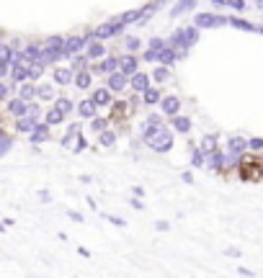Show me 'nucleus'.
<instances>
[{
	"label": "nucleus",
	"instance_id": "obj_51",
	"mask_svg": "<svg viewBox=\"0 0 263 278\" xmlns=\"http://www.w3.org/2000/svg\"><path fill=\"white\" fill-rule=\"evenodd\" d=\"M8 93H10V88L3 83V80H0V101H5V98H8Z\"/></svg>",
	"mask_w": 263,
	"mask_h": 278
},
{
	"label": "nucleus",
	"instance_id": "obj_16",
	"mask_svg": "<svg viewBox=\"0 0 263 278\" xmlns=\"http://www.w3.org/2000/svg\"><path fill=\"white\" fill-rule=\"evenodd\" d=\"M106 49H104V44H101L98 39H90L88 41V60H98V57H104Z\"/></svg>",
	"mask_w": 263,
	"mask_h": 278
},
{
	"label": "nucleus",
	"instance_id": "obj_56",
	"mask_svg": "<svg viewBox=\"0 0 263 278\" xmlns=\"http://www.w3.org/2000/svg\"><path fill=\"white\" fill-rule=\"evenodd\" d=\"M132 193H134V196H140V199H142V196H145V191L140 188V185H134V188H132Z\"/></svg>",
	"mask_w": 263,
	"mask_h": 278
},
{
	"label": "nucleus",
	"instance_id": "obj_54",
	"mask_svg": "<svg viewBox=\"0 0 263 278\" xmlns=\"http://www.w3.org/2000/svg\"><path fill=\"white\" fill-rule=\"evenodd\" d=\"M39 201H44V204H49V201H52V196H49L47 191H39Z\"/></svg>",
	"mask_w": 263,
	"mask_h": 278
},
{
	"label": "nucleus",
	"instance_id": "obj_11",
	"mask_svg": "<svg viewBox=\"0 0 263 278\" xmlns=\"http://www.w3.org/2000/svg\"><path fill=\"white\" fill-rule=\"evenodd\" d=\"M176 60H178V49H176V46H168V44H165L163 49L157 52V62H160V65H173Z\"/></svg>",
	"mask_w": 263,
	"mask_h": 278
},
{
	"label": "nucleus",
	"instance_id": "obj_7",
	"mask_svg": "<svg viewBox=\"0 0 263 278\" xmlns=\"http://www.w3.org/2000/svg\"><path fill=\"white\" fill-rule=\"evenodd\" d=\"M129 83V75L121 72V70H113V72H109V90L111 93H121L124 88H127Z\"/></svg>",
	"mask_w": 263,
	"mask_h": 278
},
{
	"label": "nucleus",
	"instance_id": "obj_45",
	"mask_svg": "<svg viewBox=\"0 0 263 278\" xmlns=\"http://www.w3.org/2000/svg\"><path fill=\"white\" fill-rule=\"evenodd\" d=\"M157 52L160 49H147L145 52V62H157Z\"/></svg>",
	"mask_w": 263,
	"mask_h": 278
},
{
	"label": "nucleus",
	"instance_id": "obj_25",
	"mask_svg": "<svg viewBox=\"0 0 263 278\" xmlns=\"http://www.w3.org/2000/svg\"><path fill=\"white\" fill-rule=\"evenodd\" d=\"M142 101L147 103V106H155V103H160V90H157V88L142 90Z\"/></svg>",
	"mask_w": 263,
	"mask_h": 278
},
{
	"label": "nucleus",
	"instance_id": "obj_34",
	"mask_svg": "<svg viewBox=\"0 0 263 278\" xmlns=\"http://www.w3.org/2000/svg\"><path fill=\"white\" fill-rule=\"evenodd\" d=\"M37 98H41V101H52V98H54L52 85H37Z\"/></svg>",
	"mask_w": 263,
	"mask_h": 278
},
{
	"label": "nucleus",
	"instance_id": "obj_21",
	"mask_svg": "<svg viewBox=\"0 0 263 278\" xmlns=\"http://www.w3.org/2000/svg\"><path fill=\"white\" fill-rule=\"evenodd\" d=\"M90 98L96 101V106H109V103H111V90L109 88H98Z\"/></svg>",
	"mask_w": 263,
	"mask_h": 278
},
{
	"label": "nucleus",
	"instance_id": "obj_31",
	"mask_svg": "<svg viewBox=\"0 0 263 278\" xmlns=\"http://www.w3.org/2000/svg\"><path fill=\"white\" fill-rule=\"evenodd\" d=\"M152 80H157V83H165V80H170V70H168V65H160L155 72H152Z\"/></svg>",
	"mask_w": 263,
	"mask_h": 278
},
{
	"label": "nucleus",
	"instance_id": "obj_6",
	"mask_svg": "<svg viewBox=\"0 0 263 278\" xmlns=\"http://www.w3.org/2000/svg\"><path fill=\"white\" fill-rule=\"evenodd\" d=\"M121 23H119V18H113V21H106V23H101V26L93 31V39H111V36H116V34H121Z\"/></svg>",
	"mask_w": 263,
	"mask_h": 278
},
{
	"label": "nucleus",
	"instance_id": "obj_10",
	"mask_svg": "<svg viewBox=\"0 0 263 278\" xmlns=\"http://www.w3.org/2000/svg\"><path fill=\"white\" fill-rule=\"evenodd\" d=\"M160 108H163V113H168V116H176L181 111V101L176 96H165V98H160Z\"/></svg>",
	"mask_w": 263,
	"mask_h": 278
},
{
	"label": "nucleus",
	"instance_id": "obj_52",
	"mask_svg": "<svg viewBox=\"0 0 263 278\" xmlns=\"http://www.w3.org/2000/svg\"><path fill=\"white\" fill-rule=\"evenodd\" d=\"M129 206H132V208H137V211H142V206H145V204L140 201V196H134V199L129 201Z\"/></svg>",
	"mask_w": 263,
	"mask_h": 278
},
{
	"label": "nucleus",
	"instance_id": "obj_12",
	"mask_svg": "<svg viewBox=\"0 0 263 278\" xmlns=\"http://www.w3.org/2000/svg\"><path fill=\"white\" fill-rule=\"evenodd\" d=\"M129 85H132L137 93H142V90L150 88V77H147L145 72H134V75H129Z\"/></svg>",
	"mask_w": 263,
	"mask_h": 278
},
{
	"label": "nucleus",
	"instance_id": "obj_15",
	"mask_svg": "<svg viewBox=\"0 0 263 278\" xmlns=\"http://www.w3.org/2000/svg\"><path fill=\"white\" fill-rule=\"evenodd\" d=\"M26 106H29V101H24V98H13V101H8V111L13 113V116H24L26 113Z\"/></svg>",
	"mask_w": 263,
	"mask_h": 278
},
{
	"label": "nucleus",
	"instance_id": "obj_40",
	"mask_svg": "<svg viewBox=\"0 0 263 278\" xmlns=\"http://www.w3.org/2000/svg\"><path fill=\"white\" fill-rule=\"evenodd\" d=\"M24 116H31V119H41V106H39V103H29V106H26V113Z\"/></svg>",
	"mask_w": 263,
	"mask_h": 278
},
{
	"label": "nucleus",
	"instance_id": "obj_36",
	"mask_svg": "<svg viewBox=\"0 0 263 278\" xmlns=\"http://www.w3.org/2000/svg\"><path fill=\"white\" fill-rule=\"evenodd\" d=\"M21 98H24V101H31V98H37V85H24V83H21Z\"/></svg>",
	"mask_w": 263,
	"mask_h": 278
},
{
	"label": "nucleus",
	"instance_id": "obj_49",
	"mask_svg": "<svg viewBox=\"0 0 263 278\" xmlns=\"http://www.w3.org/2000/svg\"><path fill=\"white\" fill-rule=\"evenodd\" d=\"M227 5H232L235 10H245V0H227Z\"/></svg>",
	"mask_w": 263,
	"mask_h": 278
},
{
	"label": "nucleus",
	"instance_id": "obj_8",
	"mask_svg": "<svg viewBox=\"0 0 263 278\" xmlns=\"http://www.w3.org/2000/svg\"><path fill=\"white\" fill-rule=\"evenodd\" d=\"M245 149H248V139H243V137H232L230 142H227V152H230L235 160L243 157Z\"/></svg>",
	"mask_w": 263,
	"mask_h": 278
},
{
	"label": "nucleus",
	"instance_id": "obj_18",
	"mask_svg": "<svg viewBox=\"0 0 263 278\" xmlns=\"http://www.w3.org/2000/svg\"><path fill=\"white\" fill-rule=\"evenodd\" d=\"M160 5H163L160 0H152V3H147L145 8H140V21H137V23H147V21H150V16L155 13Z\"/></svg>",
	"mask_w": 263,
	"mask_h": 278
},
{
	"label": "nucleus",
	"instance_id": "obj_50",
	"mask_svg": "<svg viewBox=\"0 0 263 278\" xmlns=\"http://www.w3.org/2000/svg\"><path fill=\"white\" fill-rule=\"evenodd\" d=\"M85 147H88V144H85V139H83V137L77 134V144H73V149H75V152H83Z\"/></svg>",
	"mask_w": 263,
	"mask_h": 278
},
{
	"label": "nucleus",
	"instance_id": "obj_20",
	"mask_svg": "<svg viewBox=\"0 0 263 278\" xmlns=\"http://www.w3.org/2000/svg\"><path fill=\"white\" fill-rule=\"evenodd\" d=\"M193 5H196V0H178V3H176L173 8H170V16H173V18H178L181 13H186V10H191Z\"/></svg>",
	"mask_w": 263,
	"mask_h": 278
},
{
	"label": "nucleus",
	"instance_id": "obj_46",
	"mask_svg": "<svg viewBox=\"0 0 263 278\" xmlns=\"http://www.w3.org/2000/svg\"><path fill=\"white\" fill-rule=\"evenodd\" d=\"M163 46H165V41L160 39V36H152L150 39V49H163Z\"/></svg>",
	"mask_w": 263,
	"mask_h": 278
},
{
	"label": "nucleus",
	"instance_id": "obj_53",
	"mask_svg": "<svg viewBox=\"0 0 263 278\" xmlns=\"http://www.w3.org/2000/svg\"><path fill=\"white\" fill-rule=\"evenodd\" d=\"M155 229H157V232H168L170 224H168V222H155Z\"/></svg>",
	"mask_w": 263,
	"mask_h": 278
},
{
	"label": "nucleus",
	"instance_id": "obj_58",
	"mask_svg": "<svg viewBox=\"0 0 263 278\" xmlns=\"http://www.w3.org/2000/svg\"><path fill=\"white\" fill-rule=\"evenodd\" d=\"M184 183H193V175H191V173H184Z\"/></svg>",
	"mask_w": 263,
	"mask_h": 278
},
{
	"label": "nucleus",
	"instance_id": "obj_37",
	"mask_svg": "<svg viewBox=\"0 0 263 278\" xmlns=\"http://www.w3.org/2000/svg\"><path fill=\"white\" fill-rule=\"evenodd\" d=\"M10 147H13V139H10L8 134H3L0 137V157H5L10 152Z\"/></svg>",
	"mask_w": 263,
	"mask_h": 278
},
{
	"label": "nucleus",
	"instance_id": "obj_57",
	"mask_svg": "<svg viewBox=\"0 0 263 278\" xmlns=\"http://www.w3.org/2000/svg\"><path fill=\"white\" fill-rule=\"evenodd\" d=\"M237 273H240V276H253V271H248V268H243V265H240V268H237Z\"/></svg>",
	"mask_w": 263,
	"mask_h": 278
},
{
	"label": "nucleus",
	"instance_id": "obj_59",
	"mask_svg": "<svg viewBox=\"0 0 263 278\" xmlns=\"http://www.w3.org/2000/svg\"><path fill=\"white\" fill-rule=\"evenodd\" d=\"M212 3H217V5H225V3H227V0H212Z\"/></svg>",
	"mask_w": 263,
	"mask_h": 278
},
{
	"label": "nucleus",
	"instance_id": "obj_5",
	"mask_svg": "<svg viewBox=\"0 0 263 278\" xmlns=\"http://www.w3.org/2000/svg\"><path fill=\"white\" fill-rule=\"evenodd\" d=\"M225 23H230V18L217 16V13H196V18H193V26L196 29H220Z\"/></svg>",
	"mask_w": 263,
	"mask_h": 278
},
{
	"label": "nucleus",
	"instance_id": "obj_47",
	"mask_svg": "<svg viewBox=\"0 0 263 278\" xmlns=\"http://www.w3.org/2000/svg\"><path fill=\"white\" fill-rule=\"evenodd\" d=\"M106 219H109L111 224H116V227H127V222H124L121 216H111V214H106Z\"/></svg>",
	"mask_w": 263,
	"mask_h": 278
},
{
	"label": "nucleus",
	"instance_id": "obj_22",
	"mask_svg": "<svg viewBox=\"0 0 263 278\" xmlns=\"http://www.w3.org/2000/svg\"><path fill=\"white\" fill-rule=\"evenodd\" d=\"M173 129L178 132V134H188L191 132V121L186 119V116H173Z\"/></svg>",
	"mask_w": 263,
	"mask_h": 278
},
{
	"label": "nucleus",
	"instance_id": "obj_29",
	"mask_svg": "<svg viewBox=\"0 0 263 278\" xmlns=\"http://www.w3.org/2000/svg\"><path fill=\"white\" fill-rule=\"evenodd\" d=\"M75 134H80V124H70V129H67V134L62 137V147H73V139Z\"/></svg>",
	"mask_w": 263,
	"mask_h": 278
},
{
	"label": "nucleus",
	"instance_id": "obj_33",
	"mask_svg": "<svg viewBox=\"0 0 263 278\" xmlns=\"http://www.w3.org/2000/svg\"><path fill=\"white\" fill-rule=\"evenodd\" d=\"M0 62H10V65H13V46H10V44H0Z\"/></svg>",
	"mask_w": 263,
	"mask_h": 278
},
{
	"label": "nucleus",
	"instance_id": "obj_24",
	"mask_svg": "<svg viewBox=\"0 0 263 278\" xmlns=\"http://www.w3.org/2000/svg\"><path fill=\"white\" fill-rule=\"evenodd\" d=\"M199 149H201L204 155H212V152H217V137H214V134H207V137L201 139V147H199Z\"/></svg>",
	"mask_w": 263,
	"mask_h": 278
},
{
	"label": "nucleus",
	"instance_id": "obj_17",
	"mask_svg": "<svg viewBox=\"0 0 263 278\" xmlns=\"http://www.w3.org/2000/svg\"><path fill=\"white\" fill-rule=\"evenodd\" d=\"M119 70H121V72H127V75H134L137 72V57H132V54L121 57V60H119Z\"/></svg>",
	"mask_w": 263,
	"mask_h": 278
},
{
	"label": "nucleus",
	"instance_id": "obj_30",
	"mask_svg": "<svg viewBox=\"0 0 263 278\" xmlns=\"http://www.w3.org/2000/svg\"><path fill=\"white\" fill-rule=\"evenodd\" d=\"M75 85H77L80 90H85V88H90V72H85V70H77Z\"/></svg>",
	"mask_w": 263,
	"mask_h": 278
},
{
	"label": "nucleus",
	"instance_id": "obj_13",
	"mask_svg": "<svg viewBox=\"0 0 263 278\" xmlns=\"http://www.w3.org/2000/svg\"><path fill=\"white\" fill-rule=\"evenodd\" d=\"M73 67H57L54 70V83L57 85H70L73 83Z\"/></svg>",
	"mask_w": 263,
	"mask_h": 278
},
{
	"label": "nucleus",
	"instance_id": "obj_32",
	"mask_svg": "<svg viewBox=\"0 0 263 278\" xmlns=\"http://www.w3.org/2000/svg\"><path fill=\"white\" fill-rule=\"evenodd\" d=\"M98 142H101V147H113V142H116V134L109 132V129H104V132H101V137H98Z\"/></svg>",
	"mask_w": 263,
	"mask_h": 278
},
{
	"label": "nucleus",
	"instance_id": "obj_60",
	"mask_svg": "<svg viewBox=\"0 0 263 278\" xmlns=\"http://www.w3.org/2000/svg\"><path fill=\"white\" fill-rule=\"evenodd\" d=\"M253 3H256V5H263V0H253Z\"/></svg>",
	"mask_w": 263,
	"mask_h": 278
},
{
	"label": "nucleus",
	"instance_id": "obj_9",
	"mask_svg": "<svg viewBox=\"0 0 263 278\" xmlns=\"http://www.w3.org/2000/svg\"><path fill=\"white\" fill-rule=\"evenodd\" d=\"M31 142L34 144H41V142H47V139H49V124L47 121H39L37 126H34V129H31Z\"/></svg>",
	"mask_w": 263,
	"mask_h": 278
},
{
	"label": "nucleus",
	"instance_id": "obj_3",
	"mask_svg": "<svg viewBox=\"0 0 263 278\" xmlns=\"http://www.w3.org/2000/svg\"><path fill=\"white\" fill-rule=\"evenodd\" d=\"M196 41H199V29L196 26L178 29V31H173V36H170V46H176V49H191Z\"/></svg>",
	"mask_w": 263,
	"mask_h": 278
},
{
	"label": "nucleus",
	"instance_id": "obj_28",
	"mask_svg": "<svg viewBox=\"0 0 263 278\" xmlns=\"http://www.w3.org/2000/svg\"><path fill=\"white\" fill-rule=\"evenodd\" d=\"M201 165H207V155L199 147H193L191 149V168H201Z\"/></svg>",
	"mask_w": 263,
	"mask_h": 278
},
{
	"label": "nucleus",
	"instance_id": "obj_27",
	"mask_svg": "<svg viewBox=\"0 0 263 278\" xmlns=\"http://www.w3.org/2000/svg\"><path fill=\"white\" fill-rule=\"evenodd\" d=\"M116 18H119L121 26H129V23H137V21H140V8H137V10H127V13H121V16H116Z\"/></svg>",
	"mask_w": 263,
	"mask_h": 278
},
{
	"label": "nucleus",
	"instance_id": "obj_41",
	"mask_svg": "<svg viewBox=\"0 0 263 278\" xmlns=\"http://www.w3.org/2000/svg\"><path fill=\"white\" fill-rule=\"evenodd\" d=\"M106 124H109L106 119H98V116H93V121H90V129H93L96 134H101V132L106 129Z\"/></svg>",
	"mask_w": 263,
	"mask_h": 278
},
{
	"label": "nucleus",
	"instance_id": "obj_26",
	"mask_svg": "<svg viewBox=\"0 0 263 278\" xmlns=\"http://www.w3.org/2000/svg\"><path fill=\"white\" fill-rule=\"evenodd\" d=\"M96 70L98 72H113V70H119V57H109V60H104Z\"/></svg>",
	"mask_w": 263,
	"mask_h": 278
},
{
	"label": "nucleus",
	"instance_id": "obj_23",
	"mask_svg": "<svg viewBox=\"0 0 263 278\" xmlns=\"http://www.w3.org/2000/svg\"><path fill=\"white\" fill-rule=\"evenodd\" d=\"M44 119H47V124H49V126H60V124L65 121V113L54 106V108H49V111H47V116H44Z\"/></svg>",
	"mask_w": 263,
	"mask_h": 278
},
{
	"label": "nucleus",
	"instance_id": "obj_39",
	"mask_svg": "<svg viewBox=\"0 0 263 278\" xmlns=\"http://www.w3.org/2000/svg\"><path fill=\"white\" fill-rule=\"evenodd\" d=\"M230 23H232L235 29H240V31H256L253 23H248V21H243V18H230Z\"/></svg>",
	"mask_w": 263,
	"mask_h": 278
},
{
	"label": "nucleus",
	"instance_id": "obj_19",
	"mask_svg": "<svg viewBox=\"0 0 263 278\" xmlns=\"http://www.w3.org/2000/svg\"><path fill=\"white\" fill-rule=\"evenodd\" d=\"M37 124H39V121H37V119H31V116H18L16 129H18V132H24V134H31V129H34Z\"/></svg>",
	"mask_w": 263,
	"mask_h": 278
},
{
	"label": "nucleus",
	"instance_id": "obj_62",
	"mask_svg": "<svg viewBox=\"0 0 263 278\" xmlns=\"http://www.w3.org/2000/svg\"><path fill=\"white\" fill-rule=\"evenodd\" d=\"M261 31H263V26H261Z\"/></svg>",
	"mask_w": 263,
	"mask_h": 278
},
{
	"label": "nucleus",
	"instance_id": "obj_48",
	"mask_svg": "<svg viewBox=\"0 0 263 278\" xmlns=\"http://www.w3.org/2000/svg\"><path fill=\"white\" fill-rule=\"evenodd\" d=\"M10 75V62H0V80Z\"/></svg>",
	"mask_w": 263,
	"mask_h": 278
},
{
	"label": "nucleus",
	"instance_id": "obj_14",
	"mask_svg": "<svg viewBox=\"0 0 263 278\" xmlns=\"http://www.w3.org/2000/svg\"><path fill=\"white\" fill-rule=\"evenodd\" d=\"M96 101L93 98H88V101H80V106H77V113L83 116V119H93L96 116Z\"/></svg>",
	"mask_w": 263,
	"mask_h": 278
},
{
	"label": "nucleus",
	"instance_id": "obj_2",
	"mask_svg": "<svg viewBox=\"0 0 263 278\" xmlns=\"http://www.w3.org/2000/svg\"><path fill=\"white\" fill-rule=\"evenodd\" d=\"M62 46H65V39L62 36H49L47 41L41 44L39 62L41 65H54L57 60H62Z\"/></svg>",
	"mask_w": 263,
	"mask_h": 278
},
{
	"label": "nucleus",
	"instance_id": "obj_4",
	"mask_svg": "<svg viewBox=\"0 0 263 278\" xmlns=\"http://www.w3.org/2000/svg\"><path fill=\"white\" fill-rule=\"evenodd\" d=\"M93 36H70L65 39V46H62V60H73L75 54H80L88 46V41Z\"/></svg>",
	"mask_w": 263,
	"mask_h": 278
},
{
	"label": "nucleus",
	"instance_id": "obj_44",
	"mask_svg": "<svg viewBox=\"0 0 263 278\" xmlns=\"http://www.w3.org/2000/svg\"><path fill=\"white\" fill-rule=\"evenodd\" d=\"M127 49H129V52H137V49H140V39H137V36H129V39H127Z\"/></svg>",
	"mask_w": 263,
	"mask_h": 278
},
{
	"label": "nucleus",
	"instance_id": "obj_43",
	"mask_svg": "<svg viewBox=\"0 0 263 278\" xmlns=\"http://www.w3.org/2000/svg\"><path fill=\"white\" fill-rule=\"evenodd\" d=\"M248 147H250V149H263V137H253V139H248Z\"/></svg>",
	"mask_w": 263,
	"mask_h": 278
},
{
	"label": "nucleus",
	"instance_id": "obj_1",
	"mask_svg": "<svg viewBox=\"0 0 263 278\" xmlns=\"http://www.w3.org/2000/svg\"><path fill=\"white\" fill-rule=\"evenodd\" d=\"M142 139H145V144L150 149H155V152H168V149L173 147V134H170V129L163 126V124H160L157 129L147 132Z\"/></svg>",
	"mask_w": 263,
	"mask_h": 278
},
{
	"label": "nucleus",
	"instance_id": "obj_38",
	"mask_svg": "<svg viewBox=\"0 0 263 278\" xmlns=\"http://www.w3.org/2000/svg\"><path fill=\"white\" fill-rule=\"evenodd\" d=\"M54 106H57V108H60V111L67 116V113L73 111V101H70V98H57V101H54Z\"/></svg>",
	"mask_w": 263,
	"mask_h": 278
},
{
	"label": "nucleus",
	"instance_id": "obj_55",
	"mask_svg": "<svg viewBox=\"0 0 263 278\" xmlns=\"http://www.w3.org/2000/svg\"><path fill=\"white\" fill-rule=\"evenodd\" d=\"M67 216H70L73 222H83V214H77V211H67Z\"/></svg>",
	"mask_w": 263,
	"mask_h": 278
},
{
	"label": "nucleus",
	"instance_id": "obj_42",
	"mask_svg": "<svg viewBox=\"0 0 263 278\" xmlns=\"http://www.w3.org/2000/svg\"><path fill=\"white\" fill-rule=\"evenodd\" d=\"M73 60H75V62H73V72H77V70H85V62H88V54H85V57H83V54H75V57H73Z\"/></svg>",
	"mask_w": 263,
	"mask_h": 278
},
{
	"label": "nucleus",
	"instance_id": "obj_61",
	"mask_svg": "<svg viewBox=\"0 0 263 278\" xmlns=\"http://www.w3.org/2000/svg\"><path fill=\"white\" fill-rule=\"evenodd\" d=\"M3 134H5V132H3V129H0V137H3Z\"/></svg>",
	"mask_w": 263,
	"mask_h": 278
},
{
	"label": "nucleus",
	"instance_id": "obj_35",
	"mask_svg": "<svg viewBox=\"0 0 263 278\" xmlns=\"http://www.w3.org/2000/svg\"><path fill=\"white\" fill-rule=\"evenodd\" d=\"M160 124H163V121H160V116H155V113H152V116H150V119H147V121H145V126H142V137H145L147 132H152V129H157V126H160Z\"/></svg>",
	"mask_w": 263,
	"mask_h": 278
}]
</instances>
